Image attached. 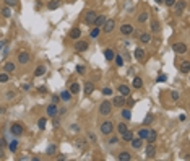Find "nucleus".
<instances>
[{
    "label": "nucleus",
    "instance_id": "obj_37",
    "mask_svg": "<svg viewBox=\"0 0 190 161\" xmlns=\"http://www.w3.org/2000/svg\"><path fill=\"white\" fill-rule=\"evenodd\" d=\"M2 15H4V18H10L11 16V8L10 7H5L4 10H2Z\"/></svg>",
    "mask_w": 190,
    "mask_h": 161
},
{
    "label": "nucleus",
    "instance_id": "obj_42",
    "mask_svg": "<svg viewBox=\"0 0 190 161\" xmlns=\"http://www.w3.org/2000/svg\"><path fill=\"white\" fill-rule=\"evenodd\" d=\"M102 95H104V96H112V95H114V91L111 90L109 86H106V88H102Z\"/></svg>",
    "mask_w": 190,
    "mask_h": 161
},
{
    "label": "nucleus",
    "instance_id": "obj_4",
    "mask_svg": "<svg viewBox=\"0 0 190 161\" xmlns=\"http://www.w3.org/2000/svg\"><path fill=\"white\" fill-rule=\"evenodd\" d=\"M10 132L13 133L15 137H21V135H23V133H25V125H21V124L15 122V124H11V127H10Z\"/></svg>",
    "mask_w": 190,
    "mask_h": 161
},
{
    "label": "nucleus",
    "instance_id": "obj_20",
    "mask_svg": "<svg viewBox=\"0 0 190 161\" xmlns=\"http://www.w3.org/2000/svg\"><path fill=\"white\" fill-rule=\"evenodd\" d=\"M68 91H70L72 95H78V93H80V83H78V81H73V83H70V86H68Z\"/></svg>",
    "mask_w": 190,
    "mask_h": 161
},
{
    "label": "nucleus",
    "instance_id": "obj_18",
    "mask_svg": "<svg viewBox=\"0 0 190 161\" xmlns=\"http://www.w3.org/2000/svg\"><path fill=\"white\" fill-rule=\"evenodd\" d=\"M133 57L137 60H143L145 59V49L143 47H137V49L133 51Z\"/></svg>",
    "mask_w": 190,
    "mask_h": 161
},
{
    "label": "nucleus",
    "instance_id": "obj_28",
    "mask_svg": "<svg viewBox=\"0 0 190 161\" xmlns=\"http://www.w3.org/2000/svg\"><path fill=\"white\" fill-rule=\"evenodd\" d=\"M140 41L143 42V44H148V42L151 41V34H150V33H141V34H140Z\"/></svg>",
    "mask_w": 190,
    "mask_h": 161
},
{
    "label": "nucleus",
    "instance_id": "obj_22",
    "mask_svg": "<svg viewBox=\"0 0 190 161\" xmlns=\"http://www.w3.org/2000/svg\"><path fill=\"white\" fill-rule=\"evenodd\" d=\"M83 91H84V95H86V96H89L93 91H94V85H93L91 81H86V83H84V90Z\"/></svg>",
    "mask_w": 190,
    "mask_h": 161
},
{
    "label": "nucleus",
    "instance_id": "obj_58",
    "mask_svg": "<svg viewBox=\"0 0 190 161\" xmlns=\"http://www.w3.org/2000/svg\"><path fill=\"white\" fill-rule=\"evenodd\" d=\"M5 145H7V142H5V138H0V147L4 148Z\"/></svg>",
    "mask_w": 190,
    "mask_h": 161
},
{
    "label": "nucleus",
    "instance_id": "obj_35",
    "mask_svg": "<svg viewBox=\"0 0 190 161\" xmlns=\"http://www.w3.org/2000/svg\"><path fill=\"white\" fill-rule=\"evenodd\" d=\"M55 151H57V147H55V145H49L46 153L49 155V156H54V155H55Z\"/></svg>",
    "mask_w": 190,
    "mask_h": 161
},
{
    "label": "nucleus",
    "instance_id": "obj_21",
    "mask_svg": "<svg viewBox=\"0 0 190 161\" xmlns=\"http://www.w3.org/2000/svg\"><path fill=\"white\" fill-rule=\"evenodd\" d=\"M119 93L127 98V96L130 95V86H128V85H119Z\"/></svg>",
    "mask_w": 190,
    "mask_h": 161
},
{
    "label": "nucleus",
    "instance_id": "obj_40",
    "mask_svg": "<svg viewBox=\"0 0 190 161\" xmlns=\"http://www.w3.org/2000/svg\"><path fill=\"white\" fill-rule=\"evenodd\" d=\"M10 80V77H8L7 72H4V73H0V83H7V81Z\"/></svg>",
    "mask_w": 190,
    "mask_h": 161
},
{
    "label": "nucleus",
    "instance_id": "obj_34",
    "mask_svg": "<svg viewBox=\"0 0 190 161\" xmlns=\"http://www.w3.org/2000/svg\"><path fill=\"white\" fill-rule=\"evenodd\" d=\"M148 133H150V130H148V129H141L140 132H138V138H141V140H145V138H146V137H148Z\"/></svg>",
    "mask_w": 190,
    "mask_h": 161
},
{
    "label": "nucleus",
    "instance_id": "obj_8",
    "mask_svg": "<svg viewBox=\"0 0 190 161\" xmlns=\"http://www.w3.org/2000/svg\"><path fill=\"white\" fill-rule=\"evenodd\" d=\"M125 103H127L125 96L119 95V96H114V101L111 103V104H112L114 108H123V106H125Z\"/></svg>",
    "mask_w": 190,
    "mask_h": 161
},
{
    "label": "nucleus",
    "instance_id": "obj_39",
    "mask_svg": "<svg viewBox=\"0 0 190 161\" xmlns=\"http://www.w3.org/2000/svg\"><path fill=\"white\" fill-rule=\"evenodd\" d=\"M153 120H155V117H153V114H148L146 117H145V120H143V124L145 125H150V124L153 122Z\"/></svg>",
    "mask_w": 190,
    "mask_h": 161
},
{
    "label": "nucleus",
    "instance_id": "obj_59",
    "mask_svg": "<svg viewBox=\"0 0 190 161\" xmlns=\"http://www.w3.org/2000/svg\"><path fill=\"white\" fill-rule=\"evenodd\" d=\"M77 70H78V73H83V72H84V67H78Z\"/></svg>",
    "mask_w": 190,
    "mask_h": 161
},
{
    "label": "nucleus",
    "instance_id": "obj_25",
    "mask_svg": "<svg viewBox=\"0 0 190 161\" xmlns=\"http://www.w3.org/2000/svg\"><path fill=\"white\" fill-rule=\"evenodd\" d=\"M117 158H119V161H130L132 160V155L128 153V151H120Z\"/></svg>",
    "mask_w": 190,
    "mask_h": 161
},
{
    "label": "nucleus",
    "instance_id": "obj_11",
    "mask_svg": "<svg viewBox=\"0 0 190 161\" xmlns=\"http://www.w3.org/2000/svg\"><path fill=\"white\" fill-rule=\"evenodd\" d=\"M172 51L176 54H185L187 52V44H184V42H176V44L172 46Z\"/></svg>",
    "mask_w": 190,
    "mask_h": 161
},
{
    "label": "nucleus",
    "instance_id": "obj_61",
    "mask_svg": "<svg viewBox=\"0 0 190 161\" xmlns=\"http://www.w3.org/2000/svg\"><path fill=\"white\" fill-rule=\"evenodd\" d=\"M5 112H7V109H5V108H2V106H0V114H5Z\"/></svg>",
    "mask_w": 190,
    "mask_h": 161
},
{
    "label": "nucleus",
    "instance_id": "obj_51",
    "mask_svg": "<svg viewBox=\"0 0 190 161\" xmlns=\"http://www.w3.org/2000/svg\"><path fill=\"white\" fill-rule=\"evenodd\" d=\"M70 129H72V132H80V125L78 124H72Z\"/></svg>",
    "mask_w": 190,
    "mask_h": 161
},
{
    "label": "nucleus",
    "instance_id": "obj_60",
    "mask_svg": "<svg viewBox=\"0 0 190 161\" xmlns=\"http://www.w3.org/2000/svg\"><path fill=\"white\" fill-rule=\"evenodd\" d=\"M46 86H41V88H39V93H46Z\"/></svg>",
    "mask_w": 190,
    "mask_h": 161
},
{
    "label": "nucleus",
    "instance_id": "obj_9",
    "mask_svg": "<svg viewBox=\"0 0 190 161\" xmlns=\"http://www.w3.org/2000/svg\"><path fill=\"white\" fill-rule=\"evenodd\" d=\"M133 33V25H130V23H123L122 26H120V34L122 36H128Z\"/></svg>",
    "mask_w": 190,
    "mask_h": 161
},
{
    "label": "nucleus",
    "instance_id": "obj_54",
    "mask_svg": "<svg viewBox=\"0 0 190 161\" xmlns=\"http://www.w3.org/2000/svg\"><path fill=\"white\" fill-rule=\"evenodd\" d=\"M88 138H89L91 142H96V135H94L93 132H89V133H88Z\"/></svg>",
    "mask_w": 190,
    "mask_h": 161
},
{
    "label": "nucleus",
    "instance_id": "obj_30",
    "mask_svg": "<svg viewBox=\"0 0 190 161\" xmlns=\"http://www.w3.org/2000/svg\"><path fill=\"white\" fill-rule=\"evenodd\" d=\"M70 98H72V93H70V91L63 90L62 93H60V99H62V101H70Z\"/></svg>",
    "mask_w": 190,
    "mask_h": 161
},
{
    "label": "nucleus",
    "instance_id": "obj_15",
    "mask_svg": "<svg viewBox=\"0 0 190 161\" xmlns=\"http://www.w3.org/2000/svg\"><path fill=\"white\" fill-rule=\"evenodd\" d=\"M106 20H107V18H106L104 15H98L96 20H94V23H93V26H96V28H102V25L106 23Z\"/></svg>",
    "mask_w": 190,
    "mask_h": 161
},
{
    "label": "nucleus",
    "instance_id": "obj_63",
    "mask_svg": "<svg viewBox=\"0 0 190 161\" xmlns=\"http://www.w3.org/2000/svg\"><path fill=\"white\" fill-rule=\"evenodd\" d=\"M156 4H162V0H155Z\"/></svg>",
    "mask_w": 190,
    "mask_h": 161
},
{
    "label": "nucleus",
    "instance_id": "obj_36",
    "mask_svg": "<svg viewBox=\"0 0 190 161\" xmlns=\"http://www.w3.org/2000/svg\"><path fill=\"white\" fill-rule=\"evenodd\" d=\"M117 130H119V133H123L125 130H128V127H127L125 122H120L119 125H117Z\"/></svg>",
    "mask_w": 190,
    "mask_h": 161
},
{
    "label": "nucleus",
    "instance_id": "obj_26",
    "mask_svg": "<svg viewBox=\"0 0 190 161\" xmlns=\"http://www.w3.org/2000/svg\"><path fill=\"white\" fill-rule=\"evenodd\" d=\"M179 70L182 72V73H189V72H190V62H189V60H185V62L180 63Z\"/></svg>",
    "mask_w": 190,
    "mask_h": 161
},
{
    "label": "nucleus",
    "instance_id": "obj_31",
    "mask_svg": "<svg viewBox=\"0 0 190 161\" xmlns=\"http://www.w3.org/2000/svg\"><path fill=\"white\" fill-rule=\"evenodd\" d=\"M44 73H46V67H44V65H39L38 68L34 70V77H42Z\"/></svg>",
    "mask_w": 190,
    "mask_h": 161
},
{
    "label": "nucleus",
    "instance_id": "obj_7",
    "mask_svg": "<svg viewBox=\"0 0 190 161\" xmlns=\"http://www.w3.org/2000/svg\"><path fill=\"white\" fill-rule=\"evenodd\" d=\"M96 16H98V13H96L94 10H88V11H86V15H84V23H86V25H91V26H93V23H94Z\"/></svg>",
    "mask_w": 190,
    "mask_h": 161
},
{
    "label": "nucleus",
    "instance_id": "obj_57",
    "mask_svg": "<svg viewBox=\"0 0 190 161\" xmlns=\"http://www.w3.org/2000/svg\"><path fill=\"white\" fill-rule=\"evenodd\" d=\"M59 124H60V120L57 119V116L54 117V127H59Z\"/></svg>",
    "mask_w": 190,
    "mask_h": 161
},
{
    "label": "nucleus",
    "instance_id": "obj_56",
    "mask_svg": "<svg viewBox=\"0 0 190 161\" xmlns=\"http://www.w3.org/2000/svg\"><path fill=\"white\" fill-rule=\"evenodd\" d=\"M52 103H54V104H57V103H59V96H57V95L52 96Z\"/></svg>",
    "mask_w": 190,
    "mask_h": 161
},
{
    "label": "nucleus",
    "instance_id": "obj_29",
    "mask_svg": "<svg viewBox=\"0 0 190 161\" xmlns=\"http://www.w3.org/2000/svg\"><path fill=\"white\" fill-rule=\"evenodd\" d=\"M133 88H135V90H140V88H143V80H141L140 77H135V78H133Z\"/></svg>",
    "mask_w": 190,
    "mask_h": 161
},
{
    "label": "nucleus",
    "instance_id": "obj_5",
    "mask_svg": "<svg viewBox=\"0 0 190 161\" xmlns=\"http://www.w3.org/2000/svg\"><path fill=\"white\" fill-rule=\"evenodd\" d=\"M114 28H116V21L114 20H106V23L102 25V33L111 34V33L114 31Z\"/></svg>",
    "mask_w": 190,
    "mask_h": 161
},
{
    "label": "nucleus",
    "instance_id": "obj_38",
    "mask_svg": "<svg viewBox=\"0 0 190 161\" xmlns=\"http://www.w3.org/2000/svg\"><path fill=\"white\" fill-rule=\"evenodd\" d=\"M146 20H148V13H146V11H143V13L138 15V23H145Z\"/></svg>",
    "mask_w": 190,
    "mask_h": 161
},
{
    "label": "nucleus",
    "instance_id": "obj_46",
    "mask_svg": "<svg viewBox=\"0 0 190 161\" xmlns=\"http://www.w3.org/2000/svg\"><path fill=\"white\" fill-rule=\"evenodd\" d=\"M5 2V5H7V7H10V8H13L15 5L18 4V0H4Z\"/></svg>",
    "mask_w": 190,
    "mask_h": 161
},
{
    "label": "nucleus",
    "instance_id": "obj_10",
    "mask_svg": "<svg viewBox=\"0 0 190 161\" xmlns=\"http://www.w3.org/2000/svg\"><path fill=\"white\" fill-rule=\"evenodd\" d=\"M29 54L26 52V51H21L20 54H18V63H21V65H26V63H29Z\"/></svg>",
    "mask_w": 190,
    "mask_h": 161
},
{
    "label": "nucleus",
    "instance_id": "obj_43",
    "mask_svg": "<svg viewBox=\"0 0 190 161\" xmlns=\"http://www.w3.org/2000/svg\"><path fill=\"white\" fill-rule=\"evenodd\" d=\"M159 29H161V28H159V23H158V21H153V23H151V31L153 33H159Z\"/></svg>",
    "mask_w": 190,
    "mask_h": 161
},
{
    "label": "nucleus",
    "instance_id": "obj_17",
    "mask_svg": "<svg viewBox=\"0 0 190 161\" xmlns=\"http://www.w3.org/2000/svg\"><path fill=\"white\" fill-rule=\"evenodd\" d=\"M15 68H16V67H15V63L11 62V60H7V62L4 63V70L7 72V73H13Z\"/></svg>",
    "mask_w": 190,
    "mask_h": 161
},
{
    "label": "nucleus",
    "instance_id": "obj_52",
    "mask_svg": "<svg viewBox=\"0 0 190 161\" xmlns=\"http://www.w3.org/2000/svg\"><path fill=\"white\" fill-rule=\"evenodd\" d=\"M5 96H7V99L15 98V91H7V93H5Z\"/></svg>",
    "mask_w": 190,
    "mask_h": 161
},
{
    "label": "nucleus",
    "instance_id": "obj_44",
    "mask_svg": "<svg viewBox=\"0 0 190 161\" xmlns=\"http://www.w3.org/2000/svg\"><path fill=\"white\" fill-rule=\"evenodd\" d=\"M38 127H39L41 130H44V129H46V119H44V117H41V119L38 120Z\"/></svg>",
    "mask_w": 190,
    "mask_h": 161
},
{
    "label": "nucleus",
    "instance_id": "obj_24",
    "mask_svg": "<svg viewBox=\"0 0 190 161\" xmlns=\"http://www.w3.org/2000/svg\"><path fill=\"white\" fill-rule=\"evenodd\" d=\"M104 57H106V60H114V57H116V54H114V49H111V47H107V49L104 51Z\"/></svg>",
    "mask_w": 190,
    "mask_h": 161
},
{
    "label": "nucleus",
    "instance_id": "obj_62",
    "mask_svg": "<svg viewBox=\"0 0 190 161\" xmlns=\"http://www.w3.org/2000/svg\"><path fill=\"white\" fill-rule=\"evenodd\" d=\"M23 90H25V91H28V90H29V85H28V83H26V85H23Z\"/></svg>",
    "mask_w": 190,
    "mask_h": 161
},
{
    "label": "nucleus",
    "instance_id": "obj_32",
    "mask_svg": "<svg viewBox=\"0 0 190 161\" xmlns=\"http://www.w3.org/2000/svg\"><path fill=\"white\" fill-rule=\"evenodd\" d=\"M145 140H146L148 143H153V142L156 140V132L155 130H150V133H148V137L145 138Z\"/></svg>",
    "mask_w": 190,
    "mask_h": 161
},
{
    "label": "nucleus",
    "instance_id": "obj_49",
    "mask_svg": "<svg viewBox=\"0 0 190 161\" xmlns=\"http://www.w3.org/2000/svg\"><path fill=\"white\" fill-rule=\"evenodd\" d=\"M162 4H164L166 7H172V5L176 4V0H162Z\"/></svg>",
    "mask_w": 190,
    "mask_h": 161
},
{
    "label": "nucleus",
    "instance_id": "obj_16",
    "mask_svg": "<svg viewBox=\"0 0 190 161\" xmlns=\"http://www.w3.org/2000/svg\"><path fill=\"white\" fill-rule=\"evenodd\" d=\"M59 7H62V0H49L47 2V8L49 10H57Z\"/></svg>",
    "mask_w": 190,
    "mask_h": 161
},
{
    "label": "nucleus",
    "instance_id": "obj_27",
    "mask_svg": "<svg viewBox=\"0 0 190 161\" xmlns=\"http://www.w3.org/2000/svg\"><path fill=\"white\" fill-rule=\"evenodd\" d=\"M120 135H122V140L123 142H130L132 138H133V132H132V130H125V132L120 133Z\"/></svg>",
    "mask_w": 190,
    "mask_h": 161
},
{
    "label": "nucleus",
    "instance_id": "obj_48",
    "mask_svg": "<svg viewBox=\"0 0 190 161\" xmlns=\"http://www.w3.org/2000/svg\"><path fill=\"white\" fill-rule=\"evenodd\" d=\"M75 145H77V147L80 148V150H83V148H84V145H86V143H84V140H77V142H75Z\"/></svg>",
    "mask_w": 190,
    "mask_h": 161
},
{
    "label": "nucleus",
    "instance_id": "obj_33",
    "mask_svg": "<svg viewBox=\"0 0 190 161\" xmlns=\"http://www.w3.org/2000/svg\"><path fill=\"white\" fill-rule=\"evenodd\" d=\"M8 148H10L11 153H15V151H16V148H18V140H11L10 143H8Z\"/></svg>",
    "mask_w": 190,
    "mask_h": 161
},
{
    "label": "nucleus",
    "instance_id": "obj_53",
    "mask_svg": "<svg viewBox=\"0 0 190 161\" xmlns=\"http://www.w3.org/2000/svg\"><path fill=\"white\" fill-rule=\"evenodd\" d=\"M166 80H167V77H166L164 73H161V75L158 77V81H159V83H162V81H166Z\"/></svg>",
    "mask_w": 190,
    "mask_h": 161
},
{
    "label": "nucleus",
    "instance_id": "obj_41",
    "mask_svg": "<svg viewBox=\"0 0 190 161\" xmlns=\"http://www.w3.org/2000/svg\"><path fill=\"white\" fill-rule=\"evenodd\" d=\"M99 33H101V31H99V28H96V26H94V28H93L91 29V33H89V38H98V36H99Z\"/></svg>",
    "mask_w": 190,
    "mask_h": 161
},
{
    "label": "nucleus",
    "instance_id": "obj_12",
    "mask_svg": "<svg viewBox=\"0 0 190 161\" xmlns=\"http://www.w3.org/2000/svg\"><path fill=\"white\" fill-rule=\"evenodd\" d=\"M46 112H47V116H49V117H55V116H59V114H57V112H59V109H57V106L54 104V103L47 106Z\"/></svg>",
    "mask_w": 190,
    "mask_h": 161
},
{
    "label": "nucleus",
    "instance_id": "obj_14",
    "mask_svg": "<svg viewBox=\"0 0 190 161\" xmlns=\"http://www.w3.org/2000/svg\"><path fill=\"white\" fill-rule=\"evenodd\" d=\"M130 143H132V148H133V150H141V147H143V140H141V138H132L130 140Z\"/></svg>",
    "mask_w": 190,
    "mask_h": 161
},
{
    "label": "nucleus",
    "instance_id": "obj_50",
    "mask_svg": "<svg viewBox=\"0 0 190 161\" xmlns=\"http://www.w3.org/2000/svg\"><path fill=\"white\" fill-rule=\"evenodd\" d=\"M179 93H177V91H172V93H171V98H172V101H177V99H179Z\"/></svg>",
    "mask_w": 190,
    "mask_h": 161
},
{
    "label": "nucleus",
    "instance_id": "obj_6",
    "mask_svg": "<svg viewBox=\"0 0 190 161\" xmlns=\"http://www.w3.org/2000/svg\"><path fill=\"white\" fill-rule=\"evenodd\" d=\"M172 7H174V11H176V15H182L184 10H185V7H187V4H185V0H179V2L176 0V4H174Z\"/></svg>",
    "mask_w": 190,
    "mask_h": 161
},
{
    "label": "nucleus",
    "instance_id": "obj_3",
    "mask_svg": "<svg viewBox=\"0 0 190 161\" xmlns=\"http://www.w3.org/2000/svg\"><path fill=\"white\" fill-rule=\"evenodd\" d=\"M73 49L77 51V52H84V51L89 49V44H88V41H81V39H77V41H75Z\"/></svg>",
    "mask_w": 190,
    "mask_h": 161
},
{
    "label": "nucleus",
    "instance_id": "obj_1",
    "mask_svg": "<svg viewBox=\"0 0 190 161\" xmlns=\"http://www.w3.org/2000/svg\"><path fill=\"white\" fill-rule=\"evenodd\" d=\"M111 112H112V104H111V101H102L101 104H99V114L101 116H111Z\"/></svg>",
    "mask_w": 190,
    "mask_h": 161
},
{
    "label": "nucleus",
    "instance_id": "obj_13",
    "mask_svg": "<svg viewBox=\"0 0 190 161\" xmlns=\"http://www.w3.org/2000/svg\"><path fill=\"white\" fill-rule=\"evenodd\" d=\"M80 36H81V29H80V28H72L70 33H68V38L73 39V41L80 39Z\"/></svg>",
    "mask_w": 190,
    "mask_h": 161
},
{
    "label": "nucleus",
    "instance_id": "obj_45",
    "mask_svg": "<svg viewBox=\"0 0 190 161\" xmlns=\"http://www.w3.org/2000/svg\"><path fill=\"white\" fill-rule=\"evenodd\" d=\"M114 59H116V65L117 67H122L123 65V57L122 56H116Z\"/></svg>",
    "mask_w": 190,
    "mask_h": 161
},
{
    "label": "nucleus",
    "instance_id": "obj_55",
    "mask_svg": "<svg viewBox=\"0 0 190 161\" xmlns=\"http://www.w3.org/2000/svg\"><path fill=\"white\" fill-rule=\"evenodd\" d=\"M5 158V151H4V148L0 147V160H4Z\"/></svg>",
    "mask_w": 190,
    "mask_h": 161
},
{
    "label": "nucleus",
    "instance_id": "obj_2",
    "mask_svg": "<svg viewBox=\"0 0 190 161\" xmlns=\"http://www.w3.org/2000/svg\"><path fill=\"white\" fill-rule=\"evenodd\" d=\"M112 132H114V124L111 120H104L101 124V133L102 135H111Z\"/></svg>",
    "mask_w": 190,
    "mask_h": 161
},
{
    "label": "nucleus",
    "instance_id": "obj_47",
    "mask_svg": "<svg viewBox=\"0 0 190 161\" xmlns=\"http://www.w3.org/2000/svg\"><path fill=\"white\" fill-rule=\"evenodd\" d=\"M107 143H109V145H116V143H119V137H111L109 140H107Z\"/></svg>",
    "mask_w": 190,
    "mask_h": 161
},
{
    "label": "nucleus",
    "instance_id": "obj_23",
    "mask_svg": "<svg viewBox=\"0 0 190 161\" xmlns=\"http://www.w3.org/2000/svg\"><path fill=\"white\" fill-rule=\"evenodd\" d=\"M120 117H122L123 120H127V122H128V120L132 119V111H130V109H122V112H120Z\"/></svg>",
    "mask_w": 190,
    "mask_h": 161
},
{
    "label": "nucleus",
    "instance_id": "obj_19",
    "mask_svg": "<svg viewBox=\"0 0 190 161\" xmlns=\"http://www.w3.org/2000/svg\"><path fill=\"white\" fill-rule=\"evenodd\" d=\"M155 155H156V148L153 147V143H148V147H146V158H148V160H151V158H155Z\"/></svg>",
    "mask_w": 190,
    "mask_h": 161
}]
</instances>
